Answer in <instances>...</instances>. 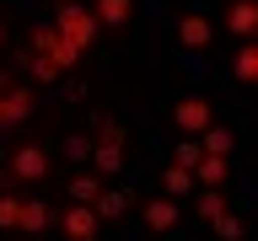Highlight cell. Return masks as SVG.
Listing matches in <instances>:
<instances>
[{
  "instance_id": "6da1fadb",
  "label": "cell",
  "mask_w": 258,
  "mask_h": 241,
  "mask_svg": "<svg viewBox=\"0 0 258 241\" xmlns=\"http://www.w3.org/2000/svg\"><path fill=\"white\" fill-rule=\"evenodd\" d=\"M54 27H59V38L76 48V54H86V48L102 38V22H97L92 6H81V0H64L59 11H54Z\"/></svg>"
},
{
  "instance_id": "7a4b0ae2",
  "label": "cell",
  "mask_w": 258,
  "mask_h": 241,
  "mask_svg": "<svg viewBox=\"0 0 258 241\" xmlns=\"http://www.w3.org/2000/svg\"><path fill=\"white\" fill-rule=\"evenodd\" d=\"M27 54H32V59H43V64H54L59 75H64V70H70L76 59H81L76 48H70V43L59 38V27H54V22H38V27L27 32Z\"/></svg>"
},
{
  "instance_id": "3957f363",
  "label": "cell",
  "mask_w": 258,
  "mask_h": 241,
  "mask_svg": "<svg viewBox=\"0 0 258 241\" xmlns=\"http://www.w3.org/2000/svg\"><path fill=\"white\" fill-rule=\"evenodd\" d=\"M210 124H215V107H210L205 96H183V102H172V129L183 134V140H199Z\"/></svg>"
},
{
  "instance_id": "277c9868",
  "label": "cell",
  "mask_w": 258,
  "mask_h": 241,
  "mask_svg": "<svg viewBox=\"0 0 258 241\" xmlns=\"http://www.w3.org/2000/svg\"><path fill=\"white\" fill-rule=\"evenodd\" d=\"M140 225L151 230V236H172L177 225H183V204L167 198V193H161V198H145L140 204Z\"/></svg>"
},
{
  "instance_id": "5b68a950",
  "label": "cell",
  "mask_w": 258,
  "mask_h": 241,
  "mask_svg": "<svg viewBox=\"0 0 258 241\" xmlns=\"http://www.w3.org/2000/svg\"><path fill=\"white\" fill-rule=\"evenodd\" d=\"M177 43L188 48V54L210 48V43H215V22H210L205 11H183V16H177Z\"/></svg>"
},
{
  "instance_id": "8992f818",
  "label": "cell",
  "mask_w": 258,
  "mask_h": 241,
  "mask_svg": "<svg viewBox=\"0 0 258 241\" xmlns=\"http://www.w3.org/2000/svg\"><path fill=\"white\" fill-rule=\"evenodd\" d=\"M32 118V86H6L0 91V129H16Z\"/></svg>"
},
{
  "instance_id": "52a82bcc",
  "label": "cell",
  "mask_w": 258,
  "mask_h": 241,
  "mask_svg": "<svg viewBox=\"0 0 258 241\" xmlns=\"http://www.w3.org/2000/svg\"><path fill=\"white\" fill-rule=\"evenodd\" d=\"M11 172L22 177V182H43L48 177V150L43 145H16L11 150Z\"/></svg>"
},
{
  "instance_id": "ba28073f",
  "label": "cell",
  "mask_w": 258,
  "mask_h": 241,
  "mask_svg": "<svg viewBox=\"0 0 258 241\" xmlns=\"http://www.w3.org/2000/svg\"><path fill=\"white\" fill-rule=\"evenodd\" d=\"M59 230H64L70 241H97L102 220H97V209H92V204H76V209H64V214H59Z\"/></svg>"
},
{
  "instance_id": "9c48e42d",
  "label": "cell",
  "mask_w": 258,
  "mask_h": 241,
  "mask_svg": "<svg viewBox=\"0 0 258 241\" xmlns=\"http://www.w3.org/2000/svg\"><path fill=\"white\" fill-rule=\"evenodd\" d=\"M226 32L242 38V43H253L258 38V0H231L226 6Z\"/></svg>"
},
{
  "instance_id": "30bf717a",
  "label": "cell",
  "mask_w": 258,
  "mask_h": 241,
  "mask_svg": "<svg viewBox=\"0 0 258 241\" xmlns=\"http://www.w3.org/2000/svg\"><path fill=\"white\" fill-rule=\"evenodd\" d=\"M48 225H54V209L43 198H22V214H16V230L22 236H43Z\"/></svg>"
},
{
  "instance_id": "8fae6325",
  "label": "cell",
  "mask_w": 258,
  "mask_h": 241,
  "mask_svg": "<svg viewBox=\"0 0 258 241\" xmlns=\"http://www.w3.org/2000/svg\"><path fill=\"white\" fill-rule=\"evenodd\" d=\"M226 182H231V156H199L194 188H226Z\"/></svg>"
},
{
  "instance_id": "7c38bea8",
  "label": "cell",
  "mask_w": 258,
  "mask_h": 241,
  "mask_svg": "<svg viewBox=\"0 0 258 241\" xmlns=\"http://www.w3.org/2000/svg\"><path fill=\"white\" fill-rule=\"evenodd\" d=\"M226 209H231V198H226V188H194V214H199L205 225H215V220L226 214Z\"/></svg>"
},
{
  "instance_id": "4fadbf2b",
  "label": "cell",
  "mask_w": 258,
  "mask_h": 241,
  "mask_svg": "<svg viewBox=\"0 0 258 241\" xmlns=\"http://www.w3.org/2000/svg\"><path fill=\"white\" fill-rule=\"evenodd\" d=\"M92 16L102 27H129V16H135V0H92Z\"/></svg>"
},
{
  "instance_id": "5bb4252c",
  "label": "cell",
  "mask_w": 258,
  "mask_h": 241,
  "mask_svg": "<svg viewBox=\"0 0 258 241\" xmlns=\"http://www.w3.org/2000/svg\"><path fill=\"white\" fill-rule=\"evenodd\" d=\"M92 172H97V177L124 172V145H92Z\"/></svg>"
},
{
  "instance_id": "9a60e30c",
  "label": "cell",
  "mask_w": 258,
  "mask_h": 241,
  "mask_svg": "<svg viewBox=\"0 0 258 241\" xmlns=\"http://www.w3.org/2000/svg\"><path fill=\"white\" fill-rule=\"evenodd\" d=\"M92 209H97V220H124V214H129V193H118V188H102Z\"/></svg>"
},
{
  "instance_id": "2e32d148",
  "label": "cell",
  "mask_w": 258,
  "mask_h": 241,
  "mask_svg": "<svg viewBox=\"0 0 258 241\" xmlns=\"http://www.w3.org/2000/svg\"><path fill=\"white\" fill-rule=\"evenodd\" d=\"M231 145H237V134L226 124H210L205 134H199V150H205V156H231Z\"/></svg>"
},
{
  "instance_id": "e0dca14e",
  "label": "cell",
  "mask_w": 258,
  "mask_h": 241,
  "mask_svg": "<svg viewBox=\"0 0 258 241\" xmlns=\"http://www.w3.org/2000/svg\"><path fill=\"white\" fill-rule=\"evenodd\" d=\"M161 193H167V198H188L194 193V172L188 166H161Z\"/></svg>"
},
{
  "instance_id": "ac0fdd59",
  "label": "cell",
  "mask_w": 258,
  "mask_h": 241,
  "mask_svg": "<svg viewBox=\"0 0 258 241\" xmlns=\"http://www.w3.org/2000/svg\"><path fill=\"white\" fill-rule=\"evenodd\" d=\"M231 70H237V80H242V86H258V38L237 48V64H231Z\"/></svg>"
},
{
  "instance_id": "d6986e66",
  "label": "cell",
  "mask_w": 258,
  "mask_h": 241,
  "mask_svg": "<svg viewBox=\"0 0 258 241\" xmlns=\"http://www.w3.org/2000/svg\"><path fill=\"white\" fill-rule=\"evenodd\" d=\"M97 193H102V177L97 172H76L70 177V198H76V204H97Z\"/></svg>"
},
{
  "instance_id": "ffe728a7",
  "label": "cell",
  "mask_w": 258,
  "mask_h": 241,
  "mask_svg": "<svg viewBox=\"0 0 258 241\" xmlns=\"http://www.w3.org/2000/svg\"><path fill=\"white\" fill-rule=\"evenodd\" d=\"M242 230H247V225H242V214H231V209L215 220V236H221V241H242Z\"/></svg>"
},
{
  "instance_id": "44dd1931",
  "label": "cell",
  "mask_w": 258,
  "mask_h": 241,
  "mask_svg": "<svg viewBox=\"0 0 258 241\" xmlns=\"http://www.w3.org/2000/svg\"><path fill=\"white\" fill-rule=\"evenodd\" d=\"M199 156H205V150H199V140H183V145L172 150V166H188V172H194V166H199Z\"/></svg>"
},
{
  "instance_id": "7402d4cb",
  "label": "cell",
  "mask_w": 258,
  "mask_h": 241,
  "mask_svg": "<svg viewBox=\"0 0 258 241\" xmlns=\"http://www.w3.org/2000/svg\"><path fill=\"white\" fill-rule=\"evenodd\" d=\"M16 214H22V198L0 193V230H16Z\"/></svg>"
},
{
  "instance_id": "603a6c76",
  "label": "cell",
  "mask_w": 258,
  "mask_h": 241,
  "mask_svg": "<svg viewBox=\"0 0 258 241\" xmlns=\"http://www.w3.org/2000/svg\"><path fill=\"white\" fill-rule=\"evenodd\" d=\"M64 156H70V161H86V156H92V140H86V134H70V140H64Z\"/></svg>"
},
{
  "instance_id": "cb8c5ba5",
  "label": "cell",
  "mask_w": 258,
  "mask_h": 241,
  "mask_svg": "<svg viewBox=\"0 0 258 241\" xmlns=\"http://www.w3.org/2000/svg\"><path fill=\"white\" fill-rule=\"evenodd\" d=\"M27 75H32V80H43V86H48V80H59V70H54V64H43V59H32V54H27Z\"/></svg>"
},
{
  "instance_id": "d4e9b609",
  "label": "cell",
  "mask_w": 258,
  "mask_h": 241,
  "mask_svg": "<svg viewBox=\"0 0 258 241\" xmlns=\"http://www.w3.org/2000/svg\"><path fill=\"white\" fill-rule=\"evenodd\" d=\"M0 43H6V22H0Z\"/></svg>"
},
{
  "instance_id": "484cf974",
  "label": "cell",
  "mask_w": 258,
  "mask_h": 241,
  "mask_svg": "<svg viewBox=\"0 0 258 241\" xmlns=\"http://www.w3.org/2000/svg\"><path fill=\"white\" fill-rule=\"evenodd\" d=\"M54 6H64V0H54Z\"/></svg>"
}]
</instances>
